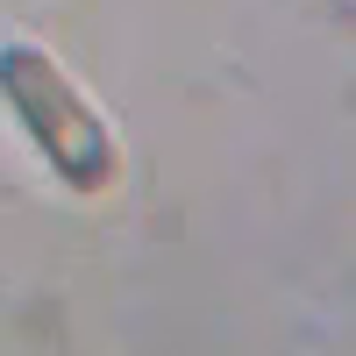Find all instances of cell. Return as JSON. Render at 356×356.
Listing matches in <instances>:
<instances>
[{"mask_svg": "<svg viewBox=\"0 0 356 356\" xmlns=\"http://www.w3.org/2000/svg\"><path fill=\"white\" fill-rule=\"evenodd\" d=\"M0 100L15 107V122L36 136L43 164L65 178L72 193H107L114 171H122V150H114V136L93 107H86V93L57 72V57L36 50V43H15L0 50Z\"/></svg>", "mask_w": 356, "mask_h": 356, "instance_id": "6da1fadb", "label": "cell"}]
</instances>
